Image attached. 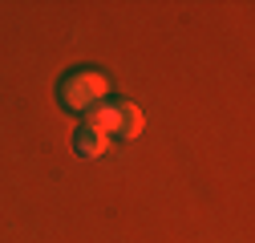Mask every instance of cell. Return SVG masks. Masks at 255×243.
<instances>
[{"mask_svg": "<svg viewBox=\"0 0 255 243\" xmlns=\"http://www.w3.org/2000/svg\"><path fill=\"white\" fill-rule=\"evenodd\" d=\"M110 94V77L102 69H77L61 81V106L73 114H89L93 106H102Z\"/></svg>", "mask_w": 255, "mask_h": 243, "instance_id": "1", "label": "cell"}, {"mask_svg": "<svg viewBox=\"0 0 255 243\" xmlns=\"http://www.w3.org/2000/svg\"><path fill=\"white\" fill-rule=\"evenodd\" d=\"M142 130H146L142 106H134V102H118V126H114V138L134 142V138H142Z\"/></svg>", "mask_w": 255, "mask_h": 243, "instance_id": "2", "label": "cell"}, {"mask_svg": "<svg viewBox=\"0 0 255 243\" xmlns=\"http://www.w3.org/2000/svg\"><path fill=\"white\" fill-rule=\"evenodd\" d=\"M73 150H77V158L93 162V158H102L106 150H110V134L93 130V126H77V134H73Z\"/></svg>", "mask_w": 255, "mask_h": 243, "instance_id": "3", "label": "cell"}, {"mask_svg": "<svg viewBox=\"0 0 255 243\" xmlns=\"http://www.w3.org/2000/svg\"><path fill=\"white\" fill-rule=\"evenodd\" d=\"M85 126H93V130H102V134H110V138H114V126H118V106H110V102L93 106V110L85 114Z\"/></svg>", "mask_w": 255, "mask_h": 243, "instance_id": "4", "label": "cell"}]
</instances>
